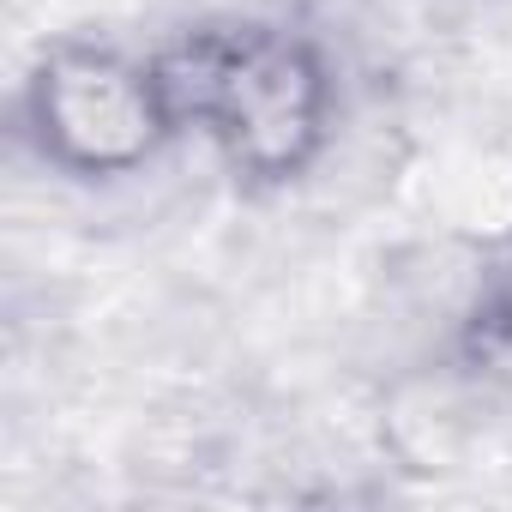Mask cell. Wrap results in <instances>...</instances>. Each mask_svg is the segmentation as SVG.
I'll return each mask as SVG.
<instances>
[{"label":"cell","mask_w":512,"mask_h":512,"mask_svg":"<svg viewBox=\"0 0 512 512\" xmlns=\"http://www.w3.org/2000/svg\"><path fill=\"white\" fill-rule=\"evenodd\" d=\"M181 139L253 193H290L320 169L338 133V61L290 19H199L151 43Z\"/></svg>","instance_id":"cell-1"},{"label":"cell","mask_w":512,"mask_h":512,"mask_svg":"<svg viewBox=\"0 0 512 512\" xmlns=\"http://www.w3.org/2000/svg\"><path fill=\"white\" fill-rule=\"evenodd\" d=\"M19 139L67 181H127L181 145L151 49L109 37H55L19 79Z\"/></svg>","instance_id":"cell-2"},{"label":"cell","mask_w":512,"mask_h":512,"mask_svg":"<svg viewBox=\"0 0 512 512\" xmlns=\"http://www.w3.org/2000/svg\"><path fill=\"white\" fill-rule=\"evenodd\" d=\"M452 362L470 374L512 362V223L476 260V278H470L464 308L452 320Z\"/></svg>","instance_id":"cell-3"}]
</instances>
